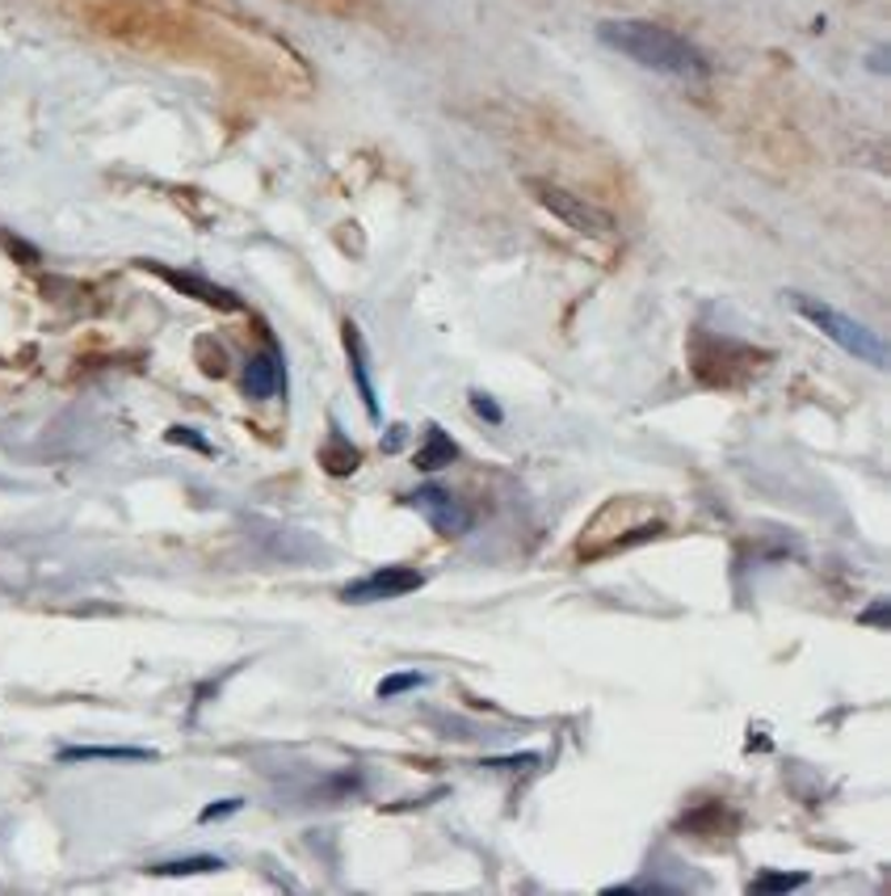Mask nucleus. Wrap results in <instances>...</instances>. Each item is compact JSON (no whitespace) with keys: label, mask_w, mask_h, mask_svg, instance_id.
Returning a JSON list of instances; mask_svg holds the SVG:
<instances>
[{"label":"nucleus","mask_w":891,"mask_h":896,"mask_svg":"<svg viewBox=\"0 0 891 896\" xmlns=\"http://www.w3.org/2000/svg\"><path fill=\"white\" fill-rule=\"evenodd\" d=\"M597 39L606 42L610 51H618L622 60L639 63V68H648L656 77L686 80V84H698V80L711 77V60H707L690 39H681L669 26H656V21H644V18L601 21V26H597Z\"/></svg>","instance_id":"1"},{"label":"nucleus","mask_w":891,"mask_h":896,"mask_svg":"<svg viewBox=\"0 0 891 896\" xmlns=\"http://www.w3.org/2000/svg\"><path fill=\"white\" fill-rule=\"evenodd\" d=\"M791 308L808 320L812 329H820L832 345H841V350L853 354L858 362H867V366H888V341L879 338L874 329H867L862 320L846 316V312H837L832 303H820V299L812 295H799V291H791Z\"/></svg>","instance_id":"2"},{"label":"nucleus","mask_w":891,"mask_h":896,"mask_svg":"<svg viewBox=\"0 0 891 896\" xmlns=\"http://www.w3.org/2000/svg\"><path fill=\"white\" fill-rule=\"evenodd\" d=\"M526 190L535 194V202L543 207V211H551L559 223H568L573 232H580V236H615V215L610 211H601L597 202L580 199V194H573V190H564V185H555V181H526Z\"/></svg>","instance_id":"3"},{"label":"nucleus","mask_w":891,"mask_h":896,"mask_svg":"<svg viewBox=\"0 0 891 896\" xmlns=\"http://www.w3.org/2000/svg\"><path fill=\"white\" fill-rule=\"evenodd\" d=\"M421 519L434 526L437 535H463L467 526H472V514H467V505L455 497V493H446V489H437V484H425V489H416L413 497H408Z\"/></svg>","instance_id":"4"},{"label":"nucleus","mask_w":891,"mask_h":896,"mask_svg":"<svg viewBox=\"0 0 891 896\" xmlns=\"http://www.w3.org/2000/svg\"><path fill=\"white\" fill-rule=\"evenodd\" d=\"M421 585H425V577H421L416 568H399V564H387V568L371 573V577H362V581H354V585H345V590H341V597H345V602H387V597L413 594V590H421Z\"/></svg>","instance_id":"5"},{"label":"nucleus","mask_w":891,"mask_h":896,"mask_svg":"<svg viewBox=\"0 0 891 896\" xmlns=\"http://www.w3.org/2000/svg\"><path fill=\"white\" fill-rule=\"evenodd\" d=\"M282 392V354L277 350H261L244 366V396L274 400Z\"/></svg>","instance_id":"6"},{"label":"nucleus","mask_w":891,"mask_h":896,"mask_svg":"<svg viewBox=\"0 0 891 896\" xmlns=\"http://www.w3.org/2000/svg\"><path fill=\"white\" fill-rule=\"evenodd\" d=\"M63 766L77 762H156V749H135V745H72L60 749Z\"/></svg>","instance_id":"7"},{"label":"nucleus","mask_w":891,"mask_h":896,"mask_svg":"<svg viewBox=\"0 0 891 896\" xmlns=\"http://www.w3.org/2000/svg\"><path fill=\"white\" fill-rule=\"evenodd\" d=\"M345 350H350V366H354V383H357L362 404H366V417L378 421V396H375V383H371V371H366V345H362L357 324H350V320H345Z\"/></svg>","instance_id":"8"},{"label":"nucleus","mask_w":891,"mask_h":896,"mask_svg":"<svg viewBox=\"0 0 891 896\" xmlns=\"http://www.w3.org/2000/svg\"><path fill=\"white\" fill-rule=\"evenodd\" d=\"M152 270H156L160 279L173 282V286H181V291H190L194 299H202V303H211V308H223V312H236V308H240V299L227 295L223 286H211V282L190 279V274H178V270H164V265H152Z\"/></svg>","instance_id":"9"},{"label":"nucleus","mask_w":891,"mask_h":896,"mask_svg":"<svg viewBox=\"0 0 891 896\" xmlns=\"http://www.w3.org/2000/svg\"><path fill=\"white\" fill-rule=\"evenodd\" d=\"M458 455V446L437 425H429V434H425V446L416 451V467H425V472H437V467H446L450 459Z\"/></svg>","instance_id":"10"},{"label":"nucleus","mask_w":891,"mask_h":896,"mask_svg":"<svg viewBox=\"0 0 891 896\" xmlns=\"http://www.w3.org/2000/svg\"><path fill=\"white\" fill-rule=\"evenodd\" d=\"M223 858L215 855H190V858H169V863H156L152 876H202V872H219Z\"/></svg>","instance_id":"11"},{"label":"nucleus","mask_w":891,"mask_h":896,"mask_svg":"<svg viewBox=\"0 0 891 896\" xmlns=\"http://www.w3.org/2000/svg\"><path fill=\"white\" fill-rule=\"evenodd\" d=\"M808 876L803 872H791V876H782V872H761L753 879V893H794V888H803Z\"/></svg>","instance_id":"12"},{"label":"nucleus","mask_w":891,"mask_h":896,"mask_svg":"<svg viewBox=\"0 0 891 896\" xmlns=\"http://www.w3.org/2000/svg\"><path fill=\"white\" fill-rule=\"evenodd\" d=\"M416 686H425V677L421 674H392L378 682V698H396L404 691H416Z\"/></svg>","instance_id":"13"},{"label":"nucleus","mask_w":891,"mask_h":896,"mask_svg":"<svg viewBox=\"0 0 891 896\" xmlns=\"http://www.w3.org/2000/svg\"><path fill=\"white\" fill-rule=\"evenodd\" d=\"M472 404H476V413L479 417H488L493 421V425H500V421H505V413H500V409H496L493 400L484 396V392H472Z\"/></svg>","instance_id":"14"},{"label":"nucleus","mask_w":891,"mask_h":896,"mask_svg":"<svg viewBox=\"0 0 891 896\" xmlns=\"http://www.w3.org/2000/svg\"><path fill=\"white\" fill-rule=\"evenodd\" d=\"M244 808V799H223V804H211V808H202V821H219V817H232Z\"/></svg>","instance_id":"15"},{"label":"nucleus","mask_w":891,"mask_h":896,"mask_svg":"<svg viewBox=\"0 0 891 896\" xmlns=\"http://www.w3.org/2000/svg\"><path fill=\"white\" fill-rule=\"evenodd\" d=\"M169 442H185V446H194V451H211V446H206V439H202V434H190L185 425L169 430Z\"/></svg>","instance_id":"16"},{"label":"nucleus","mask_w":891,"mask_h":896,"mask_svg":"<svg viewBox=\"0 0 891 896\" xmlns=\"http://www.w3.org/2000/svg\"><path fill=\"white\" fill-rule=\"evenodd\" d=\"M538 757L535 754H522V757H493L488 766H496V771H514V766H535Z\"/></svg>","instance_id":"17"},{"label":"nucleus","mask_w":891,"mask_h":896,"mask_svg":"<svg viewBox=\"0 0 891 896\" xmlns=\"http://www.w3.org/2000/svg\"><path fill=\"white\" fill-rule=\"evenodd\" d=\"M867 623H888V602H879V606H874V611H867Z\"/></svg>","instance_id":"18"}]
</instances>
